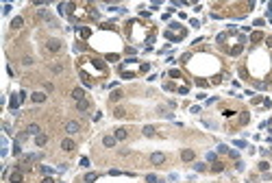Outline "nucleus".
<instances>
[{"mask_svg":"<svg viewBox=\"0 0 272 183\" xmlns=\"http://www.w3.org/2000/svg\"><path fill=\"white\" fill-rule=\"evenodd\" d=\"M187 65L196 76H211V74L220 72V59L209 52H198L196 57H192V61Z\"/></svg>","mask_w":272,"mask_h":183,"instance_id":"f257e3e1","label":"nucleus"},{"mask_svg":"<svg viewBox=\"0 0 272 183\" xmlns=\"http://www.w3.org/2000/svg\"><path fill=\"white\" fill-rule=\"evenodd\" d=\"M79 72L83 76V81H90V79H107L109 70H107V63L98 57H83L79 61Z\"/></svg>","mask_w":272,"mask_h":183,"instance_id":"f03ea898","label":"nucleus"},{"mask_svg":"<svg viewBox=\"0 0 272 183\" xmlns=\"http://www.w3.org/2000/svg\"><path fill=\"white\" fill-rule=\"evenodd\" d=\"M246 68H248V72H250L255 79L268 74V70H270V57H268V52L261 50V48L253 50L250 57H248V65H246Z\"/></svg>","mask_w":272,"mask_h":183,"instance_id":"7ed1b4c3","label":"nucleus"},{"mask_svg":"<svg viewBox=\"0 0 272 183\" xmlns=\"http://www.w3.org/2000/svg\"><path fill=\"white\" fill-rule=\"evenodd\" d=\"M126 37L133 42V44H152L155 42V33H152V29L150 26H144V24H139L137 20L133 22H129V26H126Z\"/></svg>","mask_w":272,"mask_h":183,"instance_id":"20e7f679","label":"nucleus"},{"mask_svg":"<svg viewBox=\"0 0 272 183\" xmlns=\"http://www.w3.org/2000/svg\"><path fill=\"white\" fill-rule=\"evenodd\" d=\"M224 50H227L231 57H237L242 50H244V44H246V35H242V33H237L235 29H231V33H227V37H224Z\"/></svg>","mask_w":272,"mask_h":183,"instance_id":"39448f33","label":"nucleus"},{"mask_svg":"<svg viewBox=\"0 0 272 183\" xmlns=\"http://www.w3.org/2000/svg\"><path fill=\"white\" fill-rule=\"evenodd\" d=\"M150 70V65L148 63H139L137 59H126L124 63H120V74H122V79H135L137 74H144V72H148Z\"/></svg>","mask_w":272,"mask_h":183,"instance_id":"423d86ee","label":"nucleus"},{"mask_svg":"<svg viewBox=\"0 0 272 183\" xmlns=\"http://www.w3.org/2000/svg\"><path fill=\"white\" fill-rule=\"evenodd\" d=\"M68 9H70L72 20H98V11L91 4H74V2H70Z\"/></svg>","mask_w":272,"mask_h":183,"instance_id":"0eeeda50","label":"nucleus"},{"mask_svg":"<svg viewBox=\"0 0 272 183\" xmlns=\"http://www.w3.org/2000/svg\"><path fill=\"white\" fill-rule=\"evenodd\" d=\"M185 35H187V31L183 29L179 22H172V24H170V29L166 31V37H168L170 42H179V39H183Z\"/></svg>","mask_w":272,"mask_h":183,"instance_id":"6e6552de","label":"nucleus"},{"mask_svg":"<svg viewBox=\"0 0 272 183\" xmlns=\"http://www.w3.org/2000/svg\"><path fill=\"white\" fill-rule=\"evenodd\" d=\"M79 129H81V124H79V122H74V120H70V122H65V133H70V135H74V133H79Z\"/></svg>","mask_w":272,"mask_h":183,"instance_id":"1a4fd4ad","label":"nucleus"},{"mask_svg":"<svg viewBox=\"0 0 272 183\" xmlns=\"http://www.w3.org/2000/svg\"><path fill=\"white\" fill-rule=\"evenodd\" d=\"M150 161H152L155 166H161V164L166 161V155H163V153H152V155H150Z\"/></svg>","mask_w":272,"mask_h":183,"instance_id":"9d476101","label":"nucleus"},{"mask_svg":"<svg viewBox=\"0 0 272 183\" xmlns=\"http://www.w3.org/2000/svg\"><path fill=\"white\" fill-rule=\"evenodd\" d=\"M46 48H48V52H59V50H61V42H59V39H50V42L46 44Z\"/></svg>","mask_w":272,"mask_h":183,"instance_id":"9b49d317","label":"nucleus"},{"mask_svg":"<svg viewBox=\"0 0 272 183\" xmlns=\"http://www.w3.org/2000/svg\"><path fill=\"white\" fill-rule=\"evenodd\" d=\"M79 37H81V39L91 37V29H90V26H79Z\"/></svg>","mask_w":272,"mask_h":183,"instance_id":"f8f14e48","label":"nucleus"},{"mask_svg":"<svg viewBox=\"0 0 272 183\" xmlns=\"http://www.w3.org/2000/svg\"><path fill=\"white\" fill-rule=\"evenodd\" d=\"M61 148H63L65 153H72L76 146H74V142H72V139H63V142H61Z\"/></svg>","mask_w":272,"mask_h":183,"instance_id":"ddd939ff","label":"nucleus"},{"mask_svg":"<svg viewBox=\"0 0 272 183\" xmlns=\"http://www.w3.org/2000/svg\"><path fill=\"white\" fill-rule=\"evenodd\" d=\"M181 157H183V161H192V159L196 157V153H194L192 148H185V150L181 153Z\"/></svg>","mask_w":272,"mask_h":183,"instance_id":"4468645a","label":"nucleus"},{"mask_svg":"<svg viewBox=\"0 0 272 183\" xmlns=\"http://www.w3.org/2000/svg\"><path fill=\"white\" fill-rule=\"evenodd\" d=\"M39 131H42V129H39V127H37V124H28V129H26V135H42V133H39Z\"/></svg>","mask_w":272,"mask_h":183,"instance_id":"2eb2a0df","label":"nucleus"},{"mask_svg":"<svg viewBox=\"0 0 272 183\" xmlns=\"http://www.w3.org/2000/svg\"><path fill=\"white\" fill-rule=\"evenodd\" d=\"M31 98H33V102H44V100H46V94H44V92H33V94H31Z\"/></svg>","mask_w":272,"mask_h":183,"instance_id":"dca6fc26","label":"nucleus"},{"mask_svg":"<svg viewBox=\"0 0 272 183\" xmlns=\"http://www.w3.org/2000/svg\"><path fill=\"white\" fill-rule=\"evenodd\" d=\"M115 142H118V139H115V137H111V135H105V137H102V144H105L107 148H113V146H115Z\"/></svg>","mask_w":272,"mask_h":183,"instance_id":"f3484780","label":"nucleus"},{"mask_svg":"<svg viewBox=\"0 0 272 183\" xmlns=\"http://www.w3.org/2000/svg\"><path fill=\"white\" fill-rule=\"evenodd\" d=\"M9 183H22V172H20V170L11 172V177H9Z\"/></svg>","mask_w":272,"mask_h":183,"instance_id":"a211bd4d","label":"nucleus"},{"mask_svg":"<svg viewBox=\"0 0 272 183\" xmlns=\"http://www.w3.org/2000/svg\"><path fill=\"white\" fill-rule=\"evenodd\" d=\"M261 39H264V33H261V31H255V33L250 35V42H253V44H259Z\"/></svg>","mask_w":272,"mask_h":183,"instance_id":"6ab92c4d","label":"nucleus"},{"mask_svg":"<svg viewBox=\"0 0 272 183\" xmlns=\"http://www.w3.org/2000/svg\"><path fill=\"white\" fill-rule=\"evenodd\" d=\"M76 109H79V111H87V109H90V100H85V98L79 100V102H76Z\"/></svg>","mask_w":272,"mask_h":183,"instance_id":"aec40b11","label":"nucleus"},{"mask_svg":"<svg viewBox=\"0 0 272 183\" xmlns=\"http://www.w3.org/2000/svg\"><path fill=\"white\" fill-rule=\"evenodd\" d=\"M83 96H85V94H83V90H81V87H76V90L72 92V98H74L76 102H79V100H83Z\"/></svg>","mask_w":272,"mask_h":183,"instance_id":"412c9836","label":"nucleus"},{"mask_svg":"<svg viewBox=\"0 0 272 183\" xmlns=\"http://www.w3.org/2000/svg\"><path fill=\"white\" fill-rule=\"evenodd\" d=\"M126 135H129V133H126V129H118V131H115V139H126Z\"/></svg>","mask_w":272,"mask_h":183,"instance_id":"4be33fe9","label":"nucleus"},{"mask_svg":"<svg viewBox=\"0 0 272 183\" xmlns=\"http://www.w3.org/2000/svg\"><path fill=\"white\" fill-rule=\"evenodd\" d=\"M22 24H24V20H22V18H13V22H11V29H22Z\"/></svg>","mask_w":272,"mask_h":183,"instance_id":"5701e85b","label":"nucleus"},{"mask_svg":"<svg viewBox=\"0 0 272 183\" xmlns=\"http://www.w3.org/2000/svg\"><path fill=\"white\" fill-rule=\"evenodd\" d=\"M211 170H213V172H222V170H224V164H220V161H213Z\"/></svg>","mask_w":272,"mask_h":183,"instance_id":"b1692460","label":"nucleus"},{"mask_svg":"<svg viewBox=\"0 0 272 183\" xmlns=\"http://www.w3.org/2000/svg\"><path fill=\"white\" fill-rule=\"evenodd\" d=\"M46 142H48V137H46L44 133H42V135H37V137H35V144H37V146H44Z\"/></svg>","mask_w":272,"mask_h":183,"instance_id":"393cba45","label":"nucleus"},{"mask_svg":"<svg viewBox=\"0 0 272 183\" xmlns=\"http://www.w3.org/2000/svg\"><path fill=\"white\" fill-rule=\"evenodd\" d=\"M22 100H20V96H13L11 98V109H18V105H20Z\"/></svg>","mask_w":272,"mask_h":183,"instance_id":"a878e982","label":"nucleus"},{"mask_svg":"<svg viewBox=\"0 0 272 183\" xmlns=\"http://www.w3.org/2000/svg\"><path fill=\"white\" fill-rule=\"evenodd\" d=\"M96 179H98V175H96V172H90V175H85V181H87V183L96 181Z\"/></svg>","mask_w":272,"mask_h":183,"instance_id":"bb28decb","label":"nucleus"},{"mask_svg":"<svg viewBox=\"0 0 272 183\" xmlns=\"http://www.w3.org/2000/svg\"><path fill=\"white\" fill-rule=\"evenodd\" d=\"M144 135H155V127H144Z\"/></svg>","mask_w":272,"mask_h":183,"instance_id":"cd10ccee","label":"nucleus"},{"mask_svg":"<svg viewBox=\"0 0 272 183\" xmlns=\"http://www.w3.org/2000/svg\"><path fill=\"white\" fill-rule=\"evenodd\" d=\"M248 120H250V116H248V113H246V111H244V113H242V116H239V122H242V124H246V122H248Z\"/></svg>","mask_w":272,"mask_h":183,"instance_id":"c85d7f7f","label":"nucleus"},{"mask_svg":"<svg viewBox=\"0 0 272 183\" xmlns=\"http://www.w3.org/2000/svg\"><path fill=\"white\" fill-rule=\"evenodd\" d=\"M120 98H122V92L120 90H115L113 94H111V100H120Z\"/></svg>","mask_w":272,"mask_h":183,"instance_id":"c756f323","label":"nucleus"},{"mask_svg":"<svg viewBox=\"0 0 272 183\" xmlns=\"http://www.w3.org/2000/svg\"><path fill=\"white\" fill-rule=\"evenodd\" d=\"M222 116H224V118H233V116H235V111H233V109H224V111H222Z\"/></svg>","mask_w":272,"mask_h":183,"instance_id":"7c9ffc66","label":"nucleus"},{"mask_svg":"<svg viewBox=\"0 0 272 183\" xmlns=\"http://www.w3.org/2000/svg\"><path fill=\"white\" fill-rule=\"evenodd\" d=\"M146 181H148V183H159V179H157L155 175H148V177H146Z\"/></svg>","mask_w":272,"mask_h":183,"instance_id":"2f4dec72","label":"nucleus"},{"mask_svg":"<svg viewBox=\"0 0 272 183\" xmlns=\"http://www.w3.org/2000/svg\"><path fill=\"white\" fill-rule=\"evenodd\" d=\"M170 76H172V79H181V72H179V70H170Z\"/></svg>","mask_w":272,"mask_h":183,"instance_id":"473e14b6","label":"nucleus"},{"mask_svg":"<svg viewBox=\"0 0 272 183\" xmlns=\"http://www.w3.org/2000/svg\"><path fill=\"white\" fill-rule=\"evenodd\" d=\"M107 61H118V55H115V52H111V55H107Z\"/></svg>","mask_w":272,"mask_h":183,"instance_id":"72a5a7b5","label":"nucleus"},{"mask_svg":"<svg viewBox=\"0 0 272 183\" xmlns=\"http://www.w3.org/2000/svg\"><path fill=\"white\" fill-rule=\"evenodd\" d=\"M52 72H54V74H59V72H63V68L57 63V65H52Z\"/></svg>","mask_w":272,"mask_h":183,"instance_id":"f704fd0d","label":"nucleus"},{"mask_svg":"<svg viewBox=\"0 0 272 183\" xmlns=\"http://www.w3.org/2000/svg\"><path fill=\"white\" fill-rule=\"evenodd\" d=\"M268 168H270V166H268V161H261V164H259V170H264V172H266Z\"/></svg>","mask_w":272,"mask_h":183,"instance_id":"c9c22d12","label":"nucleus"},{"mask_svg":"<svg viewBox=\"0 0 272 183\" xmlns=\"http://www.w3.org/2000/svg\"><path fill=\"white\" fill-rule=\"evenodd\" d=\"M22 63H24V65H31V63H33V59H31V57H24V59H22Z\"/></svg>","mask_w":272,"mask_h":183,"instance_id":"e433bc0d","label":"nucleus"},{"mask_svg":"<svg viewBox=\"0 0 272 183\" xmlns=\"http://www.w3.org/2000/svg\"><path fill=\"white\" fill-rule=\"evenodd\" d=\"M196 83H198L200 87H207V81H205V79H196Z\"/></svg>","mask_w":272,"mask_h":183,"instance_id":"4c0bfd02","label":"nucleus"},{"mask_svg":"<svg viewBox=\"0 0 272 183\" xmlns=\"http://www.w3.org/2000/svg\"><path fill=\"white\" fill-rule=\"evenodd\" d=\"M81 166H85V168H87V166H90V159H87V157H83V159H81Z\"/></svg>","mask_w":272,"mask_h":183,"instance_id":"58836bf2","label":"nucleus"},{"mask_svg":"<svg viewBox=\"0 0 272 183\" xmlns=\"http://www.w3.org/2000/svg\"><path fill=\"white\" fill-rule=\"evenodd\" d=\"M266 44H268V48H272V37H268V39H266Z\"/></svg>","mask_w":272,"mask_h":183,"instance_id":"ea45409f","label":"nucleus"},{"mask_svg":"<svg viewBox=\"0 0 272 183\" xmlns=\"http://www.w3.org/2000/svg\"><path fill=\"white\" fill-rule=\"evenodd\" d=\"M42 183H54V181H52V179L48 177V179H44V181H42Z\"/></svg>","mask_w":272,"mask_h":183,"instance_id":"a19ab883","label":"nucleus"}]
</instances>
